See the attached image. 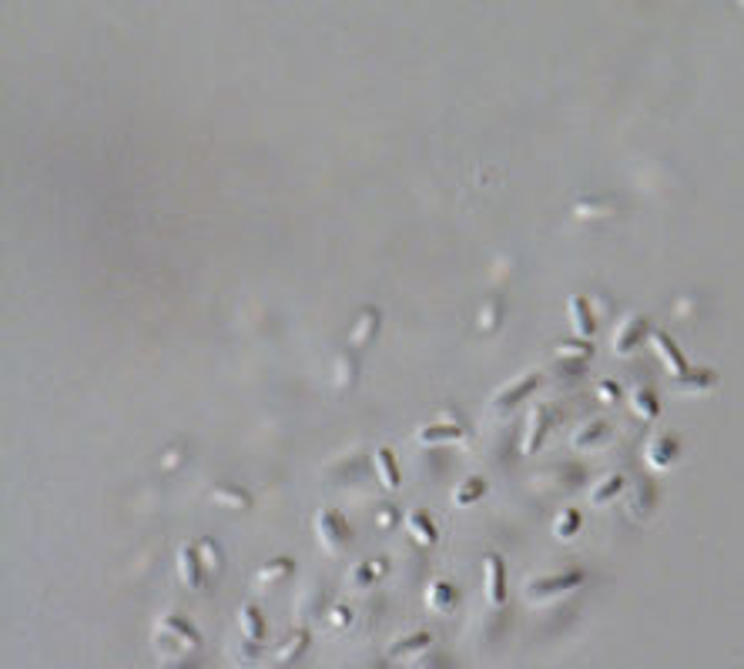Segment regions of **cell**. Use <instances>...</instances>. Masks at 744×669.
<instances>
[{
  "label": "cell",
  "instance_id": "1",
  "mask_svg": "<svg viewBox=\"0 0 744 669\" xmlns=\"http://www.w3.org/2000/svg\"><path fill=\"white\" fill-rule=\"evenodd\" d=\"M315 532H319V543L325 545L329 552H339V549L349 543V526L342 522L339 512H332V509H322L319 516H315Z\"/></svg>",
  "mask_w": 744,
  "mask_h": 669
},
{
  "label": "cell",
  "instance_id": "2",
  "mask_svg": "<svg viewBox=\"0 0 744 669\" xmlns=\"http://www.w3.org/2000/svg\"><path fill=\"white\" fill-rule=\"evenodd\" d=\"M202 569H205V562H202L198 545H185V549L178 552V576L188 589H198V586H202Z\"/></svg>",
  "mask_w": 744,
  "mask_h": 669
},
{
  "label": "cell",
  "instance_id": "3",
  "mask_svg": "<svg viewBox=\"0 0 744 669\" xmlns=\"http://www.w3.org/2000/svg\"><path fill=\"white\" fill-rule=\"evenodd\" d=\"M383 572H385V559H376V566H369V562H356L352 572H349V586H352V589H369Z\"/></svg>",
  "mask_w": 744,
  "mask_h": 669
},
{
  "label": "cell",
  "instance_id": "4",
  "mask_svg": "<svg viewBox=\"0 0 744 669\" xmlns=\"http://www.w3.org/2000/svg\"><path fill=\"white\" fill-rule=\"evenodd\" d=\"M453 603H456V593H453L449 582H433V586L426 589V606L433 609V612H449Z\"/></svg>",
  "mask_w": 744,
  "mask_h": 669
},
{
  "label": "cell",
  "instance_id": "5",
  "mask_svg": "<svg viewBox=\"0 0 744 669\" xmlns=\"http://www.w3.org/2000/svg\"><path fill=\"white\" fill-rule=\"evenodd\" d=\"M406 526H409V535L416 539V543H423V545H433V543H436V529H433V522H429L423 512H412Z\"/></svg>",
  "mask_w": 744,
  "mask_h": 669
},
{
  "label": "cell",
  "instance_id": "6",
  "mask_svg": "<svg viewBox=\"0 0 744 669\" xmlns=\"http://www.w3.org/2000/svg\"><path fill=\"white\" fill-rule=\"evenodd\" d=\"M376 328H379V312H376V308L362 312L359 325H356V331H352V348H356V345H366V341L376 335Z\"/></svg>",
  "mask_w": 744,
  "mask_h": 669
},
{
  "label": "cell",
  "instance_id": "7",
  "mask_svg": "<svg viewBox=\"0 0 744 669\" xmlns=\"http://www.w3.org/2000/svg\"><path fill=\"white\" fill-rule=\"evenodd\" d=\"M242 632L248 643H258L265 636V626H262V616H258L255 606H242Z\"/></svg>",
  "mask_w": 744,
  "mask_h": 669
},
{
  "label": "cell",
  "instance_id": "8",
  "mask_svg": "<svg viewBox=\"0 0 744 669\" xmlns=\"http://www.w3.org/2000/svg\"><path fill=\"white\" fill-rule=\"evenodd\" d=\"M376 466H379V475H383L385 489H396V485H399V468L393 466V452H389V449H379V452H376Z\"/></svg>",
  "mask_w": 744,
  "mask_h": 669
},
{
  "label": "cell",
  "instance_id": "9",
  "mask_svg": "<svg viewBox=\"0 0 744 669\" xmlns=\"http://www.w3.org/2000/svg\"><path fill=\"white\" fill-rule=\"evenodd\" d=\"M356 375H359V362H356V355L349 352L346 358H339V365H335V385H339V389H349V385L356 381Z\"/></svg>",
  "mask_w": 744,
  "mask_h": 669
},
{
  "label": "cell",
  "instance_id": "10",
  "mask_svg": "<svg viewBox=\"0 0 744 669\" xmlns=\"http://www.w3.org/2000/svg\"><path fill=\"white\" fill-rule=\"evenodd\" d=\"M487 596H489V603H500V599H503L500 559H487Z\"/></svg>",
  "mask_w": 744,
  "mask_h": 669
},
{
  "label": "cell",
  "instance_id": "11",
  "mask_svg": "<svg viewBox=\"0 0 744 669\" xmlns=\"http://www.w3.org/2000/svg\"><path fill=\"white\" fill-rule=\"evenodd\" d=\"M460 432L453 429V425H429V429H419L416 432V442H449V439H456Z\"/></svg>",
  "mask_w": 744,
  "mask_h": 669
},
{
  "label": "cell",
  "instance_id": "12",
  "mask_svg": "<svg viewBox=\"0 0 744 669\" xmlns=\"http://www.w3.org/2000/svg\"><path fill=\"white\" fill-rule=\"evenodd\" d=\"M285 643H289V646H282L279 659H296L298 653L308 646V636H306V632H296V636H292V639H285Z\"/></svg>",
  "mask_w": 744,
  "mask_h": 669
},
{
  "label": "cell",
  "instance_id": "13",
  "mask_svg": "<svg viewBox=\"0 0 744 669\" xmlns=\"http://www.w3.org/2000/svg\"><path fill=\"white\" fill-rule=\"evenodd\" d=\"M479 492H483V482H479V479H470V485H463V489H456V492H453V502H456V505H466L470 499H476Z\"/></svg>",
  "mask_w": 744,
  "mask_h": 669
},
{
  "label": "cell",
  "instance_id": "14",
  "mask_svg": "<svg viewBox=\"0 0 744 669\" xmlns=\"http://www.w3.org/2000/svg\"><path fill=\"white\" fill-rule=\"evenodd\" d=\"M215 502H225V505H242V509H248V495H245V492H231V489H225V485H219V489H215Z\"/></svg>",
  "mask_w": 744,
  "mask_h": 669
},
{
  "label": "cell",
  "instance_id": "15",
  "mask_svg": "<svg viewBox=\"0 0 744 669\" xmlns=\"http://www.w3.org/2000/svg\"><path fill=\"white\" fill-rule=\"evenodd\" d=\"M285 572H292V559H279L275 566H269L265 572H258V582H269V579H279Z\"/></svg>",
  "mask_w": 744,
  "mask_h": 669
},
{
  "label": "cell",
  "instance_id": "16",
  "mask_svg": "<svg viewBox=\"0 0 744 669\" xmlns=\"http://www.w3.org/2000/svg\"><path fill=\"white\" fill-rule=\"evenodd\" d=\"M198 552H202V559H205V566H211V569H221V556H219V545L211 543H198Z\"/></svg>",
  "mask_w": 744,
  "mask_h": 669
},
{
  "label": "cell",
  "instance_id": "17",
  "mask_svg": "<svg viewBox=\"0 0 744 669\" xmlns=\"http://www.w3.org/2000/svg\"><path fill=\"white\" fill-rule=\"evenodd\" d=\"M429 643H433V639H429V632H416V636H409V639H406L402 646H396V649H393V656H402L406 649H419V646H429Z\"/></svg>",
  "mask_w": 744,
  "mask_h": 669
},
{
  "label": "cell",
  "instance_id": "18",
  "mask_svg": "<svg viewBox=\"0 0 744 669\" xmlns=\"http://www.w3.org/2000/svg\"><path fill=\"white\" fill-rule=\"evenodd\" d=\"M349 619H352V612H349L346 606H335L332 609V622H335V626H349Z\"/></svg>",
  "mask_w": 744,
  "mask_h": 669
},
{
  "label": "cell",
  "instance_id": "19",
  "mask_svg": "<svg viewBox=\"0 0 744 669\" xmlns=\"http://www.w3.org/2000/svg\"><path fill=\"white\" fill-rule=\"evenodd\" d=\"M379 526H393V512H389V505H383V516H379Z\"/></svg>",
  "mask_w": 744,
  "mask_h": 669
}]
</instances>
